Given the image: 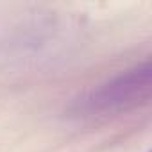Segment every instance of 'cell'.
I'll list each match as a JSON object with an SVG mask.
<instances>
[{
    "label": "cell",
    "mask_w": 152,
    "mask_h": 152,
    "mask_svg": "<svg viewBox=\"0 0 152 152\" xmlns=\"http://www.w3.org/2000/svg\"><path fill=\"white\" fill-rule=\"evenodd\" d=\"M150 93V64L145 63L134 70L113 79L111 83L100 86L86 100V109L90 113H111L131 106L140 100H147Z\"/></svg>",
    "instance_id": "cell-1"
}]
</instances>
